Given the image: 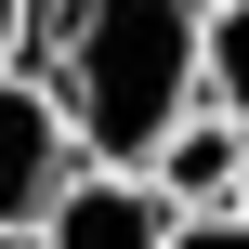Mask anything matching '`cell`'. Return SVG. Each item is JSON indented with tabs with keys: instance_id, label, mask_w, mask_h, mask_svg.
I'll use <instances>...</instances> for the list:
<instances>
[{
	"instance_id": "3957f363",
	"label": "cell",
	"mask_w": 249,
	"mask_h": 249,
	"mask_svg": "<svg viewBox=\"0 0 249 249\" xmlns=\"http://www.w3.org/2000/svg\"><path fill=\"white\" fill-rule=\"evenodd\" d=\"M66 158H79L66 105H53V92H26V66H0V249L39 236V210H53Z\"/></svg>"
},
{
	"instance_id": "6da1fadb",
	"label": "cell",
	"mask_w": 249,
	"mask_h": 249,
	"mask_svg": "<svg viewBox=\"0 0 249 249\" xmlns=\"http://www.w3.org/2000/svg\"><path fill=\"white\" fill-rule=\"evenodd\" d=\"M197 13L210 0H66L53 105H66L79 158H118V171L158 158V131L197 105Z\"/></svg>"
},
{
	"instance_id": "8992f818",
	"label": "cell",
	"mask_w": 249,
	"mask_h": 249,
	"mask_svg": "<svg viewBox=\"0 0 249 249\" xmlns=\"http://www.w3.org/2000/svg\"><path fill=\"white\" fill-rule=\"evenodd\" d=\"M158 249H249V210H236V197H197V210H171Z\"/></svg>"
},
{
	"instance_id": "ba28073f",
	"label": "cell",
	"mask_w": 249,
	"mask_h": 249,
	"mask_svg": "<svg viewBox=\"0 0 249 249\" xmlns=\"http://www.w3.org/2000/svg\"><path fill=\"white\" fill-rule=\"evenodd\" d=\"M236 210H249V171H236Z\"/></svg>"
},
{
	"instance_id": "277c9868",
	"label": "cell",
	"mask_w": 249,
	"mask_h": 249,
	"mask_svg": "<svg viewBox=\"0 0 249 249\" xmlns=\"http://www.w3.org/2000/svg\"><path fill=\"white\" fill-rule=\"evenodd\" d=\"M144 171H158L184 210H197V197H236V171H249V131L223 118V105H184V118L158 131V158H144Z\"/></svg>"
},
{
	"instance_id": "52a82bcc",
	"label": "cell",
	"mask_w": 249,
	"mask_h": 249,
	"mask_svg": "<svg viewBox=\"0 0 249 249\" xmlns=\"http://www.w3.org/2000/svg\"><path fill=\"white\" fill-rule=\"evenodd\" d=\"M26 13H39V0H0V66L26 53Z\"/></svg>"
},
{
	"instance_id": "7a4b0ae2",
	"label": "cell",
	"mask_w": 249,
	"mask_h": 249,
	"mask_svg": "<svg viewBox=\"0 0 249 249\" xmlns=\"http://www.w3.org/2000/svg\"><path fill=\"white\" fill-rule=\"evenodd\" d=\"M171 184L158 171H118V158H92V171H66L53 184V210H39V249H158L171 236Z\"/></svg>"
},
{
	"instance_id": "5b68a950",
	"label": "cell",
	"mask_w": 249,
	"mask_h": 249,
	"mask_svg": "<svg viewBox=\"0 0 249 249\" xmlns=\"http://www.w3.org/2000/svg\"><path fill=\"white\" fill-rule=\"evenodd\" d=\"M197 105H223L249 131V0H210L197 13Z\"/></svg>"
}]
</instances>
